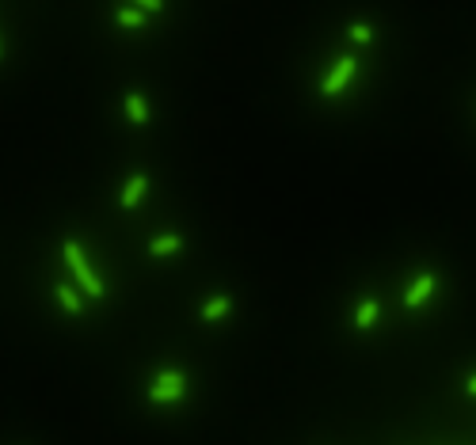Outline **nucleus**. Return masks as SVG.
<instances>
[{
    "label": "nucleus",
    "mask_w": 476,
    "mask_h": 445,
    "mask_svg": "<svg viewBox=\"0 0 476 445\" xmlns=\"http://www.w3.org/2000/svg\"><path fill=\"white\" fill-rule=\"evenodd\" d=\"M469 396H473V400H476V373L469 377Z\"/></svg>",
    "instance_id": "nucleus-14"
},
{
    "label": "nucleus",
    "mask_w": 476,
    "mask_h": 445,
    "mask_svg": "<svg viewBox=\"0 0 476 445\" xmlns=\"http://www.w3.org/2000/svg\"><path fill=\"white\" fill-rule=\"evenodd\" d=\"M377 316H381V305L374 301V297H366V301L358 305V312H354V327L358 331H370L377 323Z\"/></svg>",
    "instance_id": "nucleus-8"
},
{
    "label": "nucleus",
    "mask_w": 476,
    "mask_h": 445,
    "mask_svg": "<svg viewBox=\"0 0 476 445\" xmlns=\"http://www.w3.org/2000/svg\"><path fill=\"white\" fill-rule=\"evenodd\" d=\"M347 38H351V42H358V46H366L370 38H374V27H370V23H354V27L347 31Z\"/></svg>",
    "instance_id": "nucleus-12"
},
{
    "label": "nucleus",
    "mask_w": 476,
    "mask_h": 445,
    "mask_svg": "<svg viewBox=\"0 0 476 445\" xmlns=\"http://www.w3.org/2000/svg\"><path fill=\"white\" fill-rule=\"evenodd\" d=\"M198 312H203V320H206V323H209V320H221V316H229V312H232V297H229V293L206 297V305H203Z\"/></svg>",
    "instance_id": "nucleus-7"
},
{
    "label": "nucleus",
    "mask_w": 476,
    "mask_h": 445,
    "mask_svg": "<svg viewBox=\"0 0 476 445\" xmlns=\"http://www.w3.org/2000/svg\"><path fill=\"white\" fill-rule=\"evenodd\" d=\"M58 305L69 312V316H80V309H84V305H80V297L72 293L69 286H58Z\"/></svg>",
    "instance_id": "nucleus-11"
},
{
    "label": "nucleus",
    "mask_w": 476,
    "mask_h": 445,
    "mask_svg": "<svg viewBox=\"0 0 476 445\" xmlns=\"http://www.w3.org/2000/svg\"><path fill=\"white\" fill-rule=\"evenodd\" d=\"M354 72H358V61H354V58H340V61H335V69L324 76V84H320V95H340L343 88L354 80Z\"/></svg>",
    "instance_id": "nucleus-3"
},
{
    "label": "nucleus",
    "mask_w": 476,
    "mask_h": 445,
    "mask_svg": "<svg viewBox=\"0 0 476 445\" xmlns=\"http://www.w3.org/2000/svg\"><path fill=\"white\" fill-rule=\"evenodd\" d=\"M183 396H187V377H183V369H160L157 381L149 385L152 403H180Z\"/></svg>",
    "instance_id": "nucleus-2"
},
{
    "label": "nucleus",
    "mask_w": 476,
    "mask_h": 445,
    "mask_svg": "<svg viewBox=\"0 0 476 445\" xmlns=\"http://www.w3.org/2000/svg\"><path fill=\"white\" fill-rule=\"evenodd\" d=\"M180 252H183V236H180V232H164V236L149 240V255H157V259L180 255Z\"/></svg>",
    "instance_id": "nucleus-6"
},
{
    "label": "nucleus",
    "mask_w": 476,
    "mask_h": 445,
    "mask_svg": "<svg viewBox=\"0 0 476 445\" xmlns=\"http://www.w3.org/2000/svg\"><path fill=\"white\" fill-rule=\"evenodd\" d=\"M115 23H118V27H130V31L145 27V8H118Z\"/></svg>",
    "instance_id": "nucleus-10"
},
{
    "label": "nucleus",
    "mask_w": 476,
    "mask_h": 445,
    "mask_svg": "<svg viewBox=\"0 0 476 445\" xmlns=\"http://www.w3.org/2000/svg\"><path fill=\"white\" fill-rule=\"evenodd\" d=\"M126 115H130L134 126H145V122H149V103H145L141 92H126Z\"/></svg>",
    "instance_id": "nucleus-9"
},
{
    "label": "nucleus",
    "mask_w": 476,
    "mask_h": 445,
    "mask_svg": "<svg viewBox=\"0 0 476 445\" xmlns=\"http://www.w3.org/2000/svg\"><path fill=\"white\" fill-rule=\"evenodd\" d=\"M61 255H65L69 270L77 274V282L88 289V297H107V286L100 282V274L92 270V263L84 259V248L77 244V240H65V248H61Z\"/></svg>",
    "instance_id": "nucleus-1"
},
{
    "label": "nucleus",
    "mask_w": 476,
    "mask_h": 445,
    "mask_svg": "<svg viewBox=\"0 0 476 445\" xmlns=\"http://www.w3.org/2000/svg\"><path fill=\"white\" fill-rule=\"evenodd\" d=\"M137 8H145V12H164V0H134Z\"/></svg>",
    "instance_id": "nucleus-13"
},
{
    "label": "nucleus",
    "mask_w": 476,
    "mask_h": 445,
    "mask_svg": "<svg viewBox=\"0 0 476 445\" xmlns=\"http://www.w3.org/2000/svg\"><path fill=\"white\" fill-rule=\"evenodd\" d=\"M145 191H149V175H145V172L130 175V179H126V187H122V194H118V206H122V209H134L137 202L145 198Z\"/></svg>",
    "instance_id": "nucleus-5"
},
{
    "label": "nucleus",
    "mask_w": 476,
    "mask_h": 445,
    "mask_svg": "<svg viewBox=\"0 0 476 445\" xmlns=\"http://www.w3.org/2000/svg\"><path fill=\"white\" fill-rule=\"evenodd\" d=\"M434 286H438V274H431V270H423V274H415V282L408 286V293H404V309H423L427 301H431V293H434Z\"/></svg>",
    "instance_id": "nucleus-4"
}]
</instances>
